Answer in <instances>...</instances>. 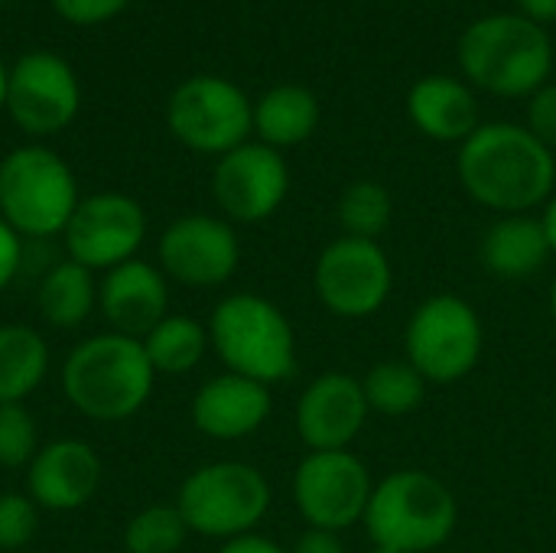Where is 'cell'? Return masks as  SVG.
Returning <instances> with one entry per match:
<instances>
[{"label": "cell", "mask_w": 556, "mask_h": 553, "mask_svg": "<svg viewBox=\"0 0 556 553\" xmlns=\"http://www.w3.org/2000/svg\"><path fill=\"white\" fill-rule=\"evenodd\" d=\"M39 531V505L26 492L0 495V553L29 551Z\"/></svg>", "instance_id": "cell-30"}, {"label": "cell", "mask_w": 556, "mask_h": 553, "mask_svg": "<svg viewBox=\"0 0 556 553\" xmlns=\"http://www.w3.org/2000/svg\"><path fill=\"white\" fill-rule=\"evenodd\" d=\"M78 202V179L55 150L26 143L0 160V218L23 241L62 235Z\"/></svg>", "instance_id": "cell-6"}, {"label": "cell", "mask_w": 556, "mask_h": 553, "mask_svg": "<svg viewBox=\"0 0 556 553\" xmlns=\"http://www.w3.org/2000/svg\"><path fill=\"white\" fill-rule=\"evenodd\" d=\"M130 0H52L55 13L75 26H101L127 10Z\"/></svg>", "instance_id": "cell-32"}, {"label": "cell", "mask_w": 556, "mask_h": 553, "mask_svg": "<svg viewBox=\"0 0 556 553\" xmlns=\"http://www.w3.org/2000/svg\"><path fill=\"white\" fill-rule=\"evenodd\" d=\"M16 553H36V551H16Z\"/></svg>", "instance_id": "cell-41"}, {"label": "cell", "mask_w": 556, "mask_h": 553, "mask_svg": "<svg viewBox=\"0 0 556 553\" xmlns=\"http://www.w3.org/2000/svg\"><path fill=\"white\" fill-rule=\"evenodd\" d=\"M270 482L257 466L241 460H215L182 479L176 508L189 525V535L225 544L257 531L270 512Z\"/></svg>", "instance_id": "cell-7"}, {"label": "cell", "mask_w": 556, "mask_h": 553, "mask_svg": "<svg viewBox=\"0 0 556 553\" xmlns=\"http://www.w3.org/2000/svg\"><path fill=\"white\" fill-rule=\"evenodd\" d=\"M140 342H143V352H147L153 372L169 375V378L195 372L202 365V359L212 352L208 326L186 313H169Z\"/></svg>", "instance_id": "cell-25"}, {"label": "cell", "mask_w": 556, "mask_h": 553, "mask_svg": "<svg viewBox=\"0 0 556 553\" xmlns=\"http://www.w3.org/2000/svg\"><path fill=\"white\" fill-rule=\"evenodd\" d=\"M104 479V463L88 440L59 437L39 447L33 463L26 466V495L39 505V512L68 515L85 508Z\"/></svg>", "instance_id": "cell-17"}, {"label": "cell", "mask_w": 556, "mask_h": 553, "mask_svg": "<svg viewBox=\"0 0 556 553\" xmlns=\"http://www.w3.org/2000/svg\"><path fill=\"white\" fill-rule=\"evenodd\" d=\"M368 553H397V551H388V548H375V544H371V551Z\"/></svg>", "instance_id": "cell-40"}, {"label": "cell", "mask_w": 556, "mask_h": 553, "mask_svg": "<svg viewBox=\"0 0 556 553\" xmlns=\"http://www.w3.org/2000/svg\"><path fill=\"white\" fill-rule=\"evenodd\" d=\"M156 372L140 339L98 332L81 339L62 362L59 385L72 411L85 420L121 424L140 414L156 388Z\"/></svg>", "instance_id": "cell-2"}, {"label": "cell", "mask_w": 556, "mask_h": 553, "mask_svg": "<svg viewBox=\"0 0 556 553\" xmlns=\"http://www.w3.org/2000/svg\"><path fill=\"white\" fill-rule=\"evenodd\" d=\"M463 78L495 98H531L554 72V42L547 26L515 13H485L472 20L459 42Z\"/></svg>", "instance_id": "cell-3"}, {"label": "cell", "mask_w": 556, "mask_h": 553, "mask_svg": "<svg viewBox=\"0 0 556 553\" xmlns=\"http://www.w3.org/2000/svg\"><path fill=\"white\" fill-rule=\"evenodd\" d=\"M49 375V342L26 323L0 326V404H26Z\"/></svg>", "instance_id": "cell-24"}, {"label": "cell", "mask_w": 556, "mask_h": 553, "mask_svg": "<svg viewBox=\"0 0 556 553\" xmlns=\"http://www.w3.org/2000/svg\"><path fill=\"white\" fill-rule=\"evenodd\" d=\"M541 225H544V231H547L551 251L556 254V192L544 202V209H541Z\"/></svg>", "instance_id": "cell-37"}, {"label": "cell", "mask_w": 556, "mask_h": 553, "mask_svg": "<svg viewBox=\"0 0 556 553\" xmlns=\"http://www.w3.org/2000/svg\"><path fill=\"white\" fill-rule=\"evenodd\" d=\"M290 553H345L342 544V535H332V531H316V528H306L293 548H287Z\"/></svg>", "instance_id": "cell-34"}, {"label": "cell", "mask_w": 556, "mask_h": 553, "mask_svg": "<svg viewBox=\"0 0 556 553\" xmlns=\"http://www.w3.org/2000/svg\"><path fill=\"white\" fill-rule=\"evenodd\" d=\"M290 192V166L280 150L248 140L215 160L212 196L231 225H261L280 212Z\"/></svg>", "instance_id": "cell-15"}, {"label": "cell", "mask_w": 556, "mask_h": 553, "mask_svg": "<svg viewBox=\"0 0 556 553\" xmlns=\"http://www.w3.org/2000/svg\"><path fill=\"white\" fill-rule=\"evenodd\" d=\"M407 117L424 137L437 143H466L482 124L476 88L466 78L446 72L424 75L410 85Z\"/></svg>", "instance_id": "cell-20"}, {"label": "cell", "mask_w": 556, "mask_h": 553, "mask_svg": "<svg viewBox=\"0 0 556 553\" xmlns=\"http://www.w3.org/2000/svg\"><path fill=\"white\" fill-rule=\"evenodd\" d=\"M81 108V85L75 68L46 49L26 52L10 65L7 114L29 137H52L65 130Z\"/></svg>", "instance_id": "cell-14"}, {"label": "cell", "mask_w": 556, "mask_h": 553, "mask_svg": "<svg viewBox=\"0 0 556 553\" xmlns=\"http://www.w3.org/2000/svg\"><path fill=\"white\" fill-rule=\"evenodd\" d=\"M485 326L479 310L453 293L427 297L407 319L404 359L427 385H456L479 368Z\"/></svg>", "instance_id": "cell-8"}, {"label": "cell", "mask_w": 556, "mask_h": 553, "mask_svg": "<svg viewBox=\"0 0 556 553\" xmlns=\"http://www.w3.org/2000/svg\"><path fill=\"white\" fill-rule=\"evenodd\" d=\"M98 310V274L72 257L52 264L36 290V313L52 329H78Z\"/></svg>", "instance_id": "cell-23"}, {"label": "cell", "mask_w": 556, "mask_h": 553, "mask_svg": "<svg viewBox=\"0 0 556 553\" xmlns=\"http://www.w3.org/2000/svg\"><path fill=\"white\" fill-rule=\"evenodd\" d=\"M427 378L407 359H384L362 375V391L371 414L407 417L427 401Z\"/></svg>", "instance_id": "cell-26"}, {"label": "cell", "mask_w": 556, "mask_h": 553, "mask_svg": "<svg viewBox=\"0 0 556 553\" xmlns=\"http://www.w3.org/2000/svg\"><path fill=\"white\" fill-rule=\"evenodd\" d=\"M554 257L541 215H498L479 244V261L495 280H528Z\"/></svg>", "instance_id": "cell-21"}, {"label": "cell", "mask_w": 556, "mask_h": 553, "mask_svg": "<svg viewBox=\"0 0 556 553\" xmlns=\"http://www.w3.org/2000/svg\"><path fill=\"white\" fill-rule=\"evenodd\" d=\"M394 218V199L384 183L378 179H355L339 192L336 202V222L342 235L362 238V241H378Z\"/></svg>", "instance_id": "cell-27"}, {"label": "cell", "mask_w": 556, "mask_h": 553, "mask_svg": "<svg viewBox=\"0 0 556 553\" xmlns=\"http://www.w3.org/2000/svg\"><path fill=\"white\" fill-rule=\"evenodd\" d=\"M208 342L225 372L267 388L296 372V332L287 313L261 293H228L208 316Z\"/></svg>", "instance_id": "cell-4"}, {"label": "cell", "mask_w": 556, "mask_h": 553, "mask_svg": "<svg viewBox=\"0 0 556 553\" xmlns=\"http://www.w3.org/2000/svg\"><path fill=\"white\" fill-rule=\"evenodd\" d=\"M323 121V104L306 85H274L254 101V134L274 150H290L306 143Z\"/></svg>", "instance_id": "cell-22"}, {"label": "cell", "mask_w": 556, "mask_h": 553, "mask_svg": "<svg viewBox=\"0 0 556 553\" xmlns=\"http://www.w3.org/2000/svg\"><path fill=\"white\" fill-rule=\"evenodd\" d=\"M241 264V241L228 218L189 212L173 218L156 241V267L189 290L225 287Z\"/></svg>", "instance_id": "cell-12"}, {"label": "cell", "mask_w": 556, "mask_h": 553, "mask_svg": "<svg viewBox=\"0 0 556 553\" xmlns=\"http://www.w3.org/2000/svg\"><path fill=\"white\" fill-rule=\"evenodd\" d=\"M371 407L362 391V378L349 372L316 375L296 398V433L309 453L352 450L365 430Z\"/></svg>", "instance_id": "cell-16"}, {"label": "cell", "mask_w": 556, "mask_h": 553, "mask_svg": "<svg viewBox=\"0 0 556 553\" xmlns=\"http://www.w3.org/2000/svg\"><path fill=\"white\" fill-rule=\"evenodd\" d=\"M525 127L556 153V81L541 85L531 98H528V111H525Z\"/></svg>", "instance_id": "cell-31"}, {"label": "cell", "mask_w": 556, "mask_h": 553, "mask_svg": "<svg viewBox=\"0 0 556 553\" xmlns=\"http://www.w3.org/2000/svg\"><path fill=\"white\" fill-rule=\"evenodd\" d=\"M274 411V394L267 385L251 381L235 372H222L199 385L189 404L192 427L208 440H244L257 433Z\"/></svg>", "instance_id": "cell-19"}, {"label": "cell", "mask_w": 556, "mask_h": 553, "mask_svg": "<svg viewBox=\"0 0 556 553\" xmlns=\"http://www.w3.org/2000/svg\"><path fill=\"white\" fill-rule=\"evenodd\" d=\"M456 173L466 196L495 215H531L556 192V153L511 121L479 124L459 143Z\"/></svg>", "instance_id": "cell-1"}, {"label": "cell", "mask_w": 556, "mask_h": 553, "mask_svg": "<svg viewBox=\"0 0 556 553\" xmlns=\"http://www.w3.org/2000/svg\"><path fill=\"white\" fill-rule=\"evenodd\" d=\"M23 264V238L0 218V293L16 280Z\"/></svg>", "instance_id": "cell-33"}, {"label": "cell", "mask_w": 556, "mask_h": 553, "mask_svg": "<svg viewBox=\"0 0 556 553\" xmlns=\"http://www.w3.org/2000/svg\"><path fill=\"white\" fill-rule=\"evenodd\" d=\"M218 553H290L287 548H280L274 538L261 535V531H251V535H241V538H231L225 541Z\"/></svg>", "instance_id": "cell-35"}, {"label": "cell", "mask_w": 556, "mask_h": 553, "mask_svg": "<svg viewBox=\"0 0 556 553\" xmlns=\"http://www.w3.org/2000/svg\"><path fill=\"white\" fill-rule=\"evenodd\" d=\"M189 538V525L182 521L176 502L173 505H147L124 528L127 553H179Z\"/></svg>", "instance_id": "cell-28"}, {"label": "cell", "mask_w": 556, "mask_h": 553, "mask_svg": "<svg viewBox=\"0 0 556 553\" xmlns=\"http://www.w3.org/2000/svg\"><path fill=\"white\" fill-rule=\"evenodd\" d=\"M169 134L192 153L225 156L254 134V101L222 75H192L166 101Z\"/></svg>", "instance_id": "cell-9"}, {"label": "cell", "mask_w": 556, "mask_h": 553, "mask_svg": "<svg viewBox=\"0 0 556 553\" xmlns=\"http://www.w3.org/2000/svg\"><path fill=\"white\" fill-rule=\"evenodd\" d=\"M98 310L111 332L143 339L160 319L169 316V280L143 257L124 261L101 274Z\"/></svg>", "instance_id": "cell-18"}, {"label": "cell", "mask_w": 556, "mask_h": 553, "mask_svg": "<svg viewBox=\"0 0 556 553\" xmlns=\"http://www.w3.org/2000/svg\"><path fill=\"white\" fill-rule=\"evenodd\" d=\"M518 13L541 26H551L556 23V0H518Z\"/></svg>", "instance_id": "cell-36"}, {"label": "cell", "mask_w": 556, "mask_h": 553, "mask_svg": "<svg viewBox=\"0 0 556 553\" xmlns=\"http://www.w3.org/2000/svg\"><path fill=\"white\" fill-rule=\"evenodd\" d=\"M313 290L332 316L368 319L388 303L394 290L391 257L381 248V241L339 235L316 257Z\"/></svg>", "instance_id": "cell-11"}, {"label": "cell", "mask_w": 556, "mask_h": 553, "mask_svg": "<svg viewBox=\"0 0 556 553\" xmlns=\"http://www.w3.org/2000/svg\"><path fill=\"white\" fill-rule=\"evenodd\" d=\"M7 78H10V65L0 59V111L7 108Z\"/></svg>", "instance_id": "cell-38"}, {"label": "cell", "mask_w": 556, "mask_h": 553, "mask_svg": "<svg viewBox=\"0 0 556 553\" xmlns=\"http://www.w3.org/2000/svg\"><path fill=\"white\" fill-rule=\"evenodd\" d=\"M362 525L375 548L430 553L453 538L459 525V502L433 473L397 469L375 482Z\"/></svg>", "instance_id": "cell-5"}, {"label": "cell", "mask_w": 556, "mask_h": 553, "mask_svg": "<svg viewBox=\"0 0 556 553\" xmlns=\"http://www.w3.org/2000/svg\"><path fill=\"white\" fill-rule=\"evenodd\" d=\"M39 447V427L26 404H0V466L26 469Z\"/></svg>", "instance_id": "cell-29"}, {"label": "cell", "mask_w": 556, "mask_h": 553, "mask_svg": "<svg viewBox=\"0 0 556 553\" xmlns=\"http://www.w3.org/2000/svg\"><path fill=\"white\" fill-rule=\"evenodd\" d=\"M147 238V212L127 192H94L81 196L75 215L62 231L65 257L104 274L124 261L140 257Z\"/></svg>", "instance_id": "cell-13"}, {"label": "cell", "mask_w": 556, "mask_h": 553, "mask_svg": "<svg viewBox=\"0 0 556 553\" xmlns=\"http://www.w3.org/2000/svg\"><path fill=\"white\" fill-rule=\"evenodd\" d=\"M375 479L352 450L306 453L293 473V505L306 528L342 535L365 521Z\"/></svg>", "instance_id": "cell-10"}, {"label": "cell", "mask_w": 556, "mask_h": 553, "mask_svg": "<svg viewBox=\"0 0 556 553\" xmlns=\"http://www.w3.org/2000/svg\"><path fill=\"white\" fill-rule=\"evenodd\" d=\"M551 316L556 319V280H554V287H551Z\"/></svg>", "instance_id": "cell-39"}]
</instances>
